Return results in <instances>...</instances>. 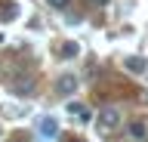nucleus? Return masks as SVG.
Here are the masks:
<instances>
[{
	"mask_svg": "<svg viewBox=\"0 0 148 142\" xmlns=\"http://www.w3.org/2000/svg\"><path fill=\"white\" fill-rule=\"evenodd\" d=\"M123 123V114H120V108H102L99 111V121H96V127H99V133H114Z\"/></svg>",
	"mask_w": 148,
	"mask_h": 142,
	"instance_id": "1",
	"label": "nucleus"
},
{
	"mask_svg": "<svg viewBox=\"0 0 148 142\" xmlns=\"http://www.w3.org/2000/svg\"><path fill=\"white\" fill-rule=\"evenodd\" d=\"M9 86H12L16 96H31V93H34V77H31V74H16Z\"/></svg>",
	"mask_w": 148,
	"mask_h": 142,
	"instance_id": "2",
	"label": "nucleus"
},
{
	"mask_svg": "<svg viewBox=\"0 0 148 142\" xmlns=\"http://www.w3.org/2000/svg\"><path fill=\"white\" fill-rule=\"evenodd\" d=\"M127 136H130L133 142H142V139L148 136V127H145V121H133V123L127 127Z\"/></svg>",
	"mask_w": 148,
	"mask_h": 142,
	"instance_id": "3",
	"label": "nucleus"
},
{
	"mask_svg": "<svg viewBox=\"0 0 148 142\" xmlns=\"http://www.w3.org/2000/svg\"><path fill=\"white\" fill-rule=\"evenodd\" d=\"M74 86H77V77H74V74H65V77H59L56 90H59L62 96H68V93H74Z\"/></svg>",
	"mask_w": 148,
	"mask_h": 142,
	"instance_id": "4",
	"label": "nucleus"
},
{
	"mask_svg": "<svg viewBox=\"0 0 148 142\" xmlns=\"http://www.w3.org/2000/svg\"><path fill=\"white\" fill-rule=\"evenodd\" d=\"M40 133H43L46 139H53L56 133H59V123H56V117H43V121H40Z\"/></svg>",
	"mask_w": 148,
	"mask_h": 142,
	"instance_id": "5",
	"label": "nucleus"
},
{
	"mask_svg": "<svg viewBox=\"0 0 148 142\" xmlns=\"http://www.w3.org/2000/svg\"><path fill=\"white\" fill-rule=\"evenodd\" d=\"M68 111H71L77 121H90V108H86V105H80V102H71V105H68Z\"/></svg>",
	"mask_w": 148,
	"mask_h": 142,
	"instance_id": "6",
	"label": "nucleus"
},
{
	"mask_svg": "<svg viewBox=\"0 0 148 142\" xmlns=\"http://www.w3.org/2000/svg\"><path fill=\"white\" fill-rule=\"evenodd\" d=\"M127 71H133V74H142V71H145V62H142L139 56H130V59H127Z\"/></svg>",
	"mask_w": 148,
	"mask_h": 142,
	"instance_id": "7",
	"label": "nucleus"
},
{
	"mask_svg": "<svg viewBox=\"0 0 148 142\" xmlns=\"http://www.w3.org/2000/svg\"><path fill=\"white\" fill-rule=\"evenodd\" d=\"M46 3H49L53 10H59V12H68V10H71V3H74V0H46Z\"/></svg>",
	"mask_w": 148,
	"mask_h": 142,
	"instance_id": "8",
	"label": "nucleus"
},
{
	"mask_svg": "<svg viewBox=\"0 0 148 142\" xmlns=\"http://www.w3.org/2000/svg\"><path fill=\"white\" fill-rule=\"evenodd\" d=\"M90 3H96V6H105V3H108V0H90Z\"/></svg>",
	"mask_w": 148,
	"mask_h": 142,
	"instance_id": "9",
	"label": "nucleus"
},
{
	"mask_svg": "<svg viewBox=\"0 0 148 142\" xmlns=\"http://www.w3.org/2000/svg\"><path fill=\"white\" fill-rule=\"evenodd\" d=\"M12 142H28V136H16V139H12Z\"/></svg>",
	"mask_w": 148,
	"mask_h": 142,
	"instance_id": "10",
	"label": "nucleus"
}]
</instances>
